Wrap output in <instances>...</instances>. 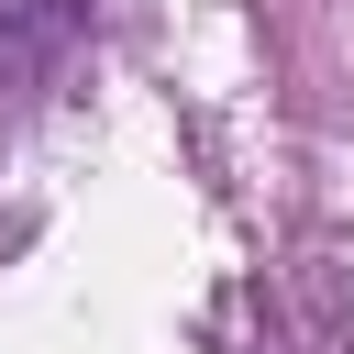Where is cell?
Masks as SVG:
<instances>
[{
    "label": "cell",
    "mask_w": 354,
    "mask_h": 354,
    "mask_svg": "<svg viewBox=\"0 0 354 354\" xmlns=\"http://www.w3.org/2000/svg\"><path fill=\"white\" fill-rule=\"evenodd\" d=\"M88 55V0H0V144L66 88Z\"/></svg>",
    "instance_id": "obj_1"
}]
</instances>
